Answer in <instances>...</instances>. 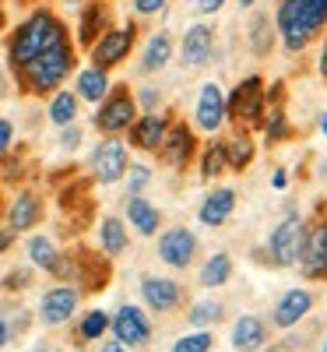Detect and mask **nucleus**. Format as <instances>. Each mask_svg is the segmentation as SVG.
Returning <instances> with one entry per match:
<instances>
[{
  "label": "nucleus",
  "mask_w": 327,
  "mask_h": 352,
  "mask_svg": "<svg viewBox=\"0 0 327 352\" xmlns=\"http://www.w3.org/2000/svg\"><path fill=\"white\" fill-rule=\"evenodd\" d=\"M67 36H71V28L64 25V18L56 14V11H49V8H43V4H36L32 11H28V14L11 28V36H8V43H4L8 71L18 74L28 60H36L43 50H49L53 43H60V39H67Z\"/></svg>",
  "instance_id": "1"
},
{
  "label": "nucleus",
  "mask_w": 327,
  "mask_h": 352,
  "mask_svg": "<svg viewBox=\"0 0 327 352\" xmlns=\"http://www.w3.org/2000/svg\"><path fill=\"white\" fill-rule=\"evenodd\" d=\"M74 71H78V46L67 36L60 43H53L49 50H43L36 60H28L18 74H11V81L18 85L21 96L46 99V96L56 92V88H64V81H71Z\"/></svg>",
  "instance_id": "2"
},
{
  "label": "nucleus",
  "mask_w": 327,
  "mask_h": 352,
  "mask_svg": "<svg viewBox=\"0 0 327 352\" xmlns=\"http://www.w3.org/2000/svg\"><path fill=\"white\" fill-rule=\"evenodd\" d=\"M327 28V0H278L275 32L285 53H306Z\"/></svg>",
  "instance_id": "3"
},
{
  "label": "nucleus",
  "mask_w": 327,
  "mask_h": 352,
  "mask_svg": "<svg viewBox=\"0 0 327 352\" xmlns=\"http://www.w3.org/2000/svg\"><path fill=\"white\" fill-rule=\"evenodd\" d=\"M267 109V78L264 74H247L236 81L232 92H225V113L236 127L257 131L260 116Z\"/></svg>",
  "instance_id": "4"
},
{
  "label": "nucleus",
  "mask_w": 327,
  "mask_h": 352,
  "mask_svg": "<svg viewBox=\"0 0 327 352\" xmlns=\"http://www.w3.org/2000/svg\"><path fill=\"white\" fill-rule=\"evenodd\" d=\"M303 232H306V219L300 215V208H289L285 219L267 232V243H264V261L271 268H295L303 250Z\"/></svg>",
  "instance_id": "5"
},
{
  "label": "nucleus",
  "mask_w": 327,
  "mask_h": 352,
  "mask_svg": "<svg viewBox=\"0 0 327 352\" xmlns=\"http://www.w3.org/2000/svg\"><path fill=\"white\" fill-rule=\"evenodd\" d=\"M137 36H141V25L137 21H124V25H109L106 32L88 46V60L102 71H113L131 60V53L137 50Z\"/></svg>",
  "instance_id": "6"
},
{
  "label": "nucleus",
  "mask_w": 327,
  "mask_h": 352,
  "mask_svg": "<svg viewBox=\"0 0 327 352\" xmlns=\"http://www.w3.org/2000/svg\"><path fill=\"white\" fill-rule=\"evenodd\" d=\"M137 120V102H134V88L131 85H113L106 99L95 106L92 113V127L106 138V134H127V127Z\"/></svg>",
  "instance_id": "7"
},
{
  "label": "nucleus",
  "mask_w": 327,
  "mask_h": 352,
  "mask_svg": "<svg viewBox=\"0 0 327 352\" xmlns=\"http://www.w3.org/2000/svg\"><path fill=\"white\" fill-rule=\"evenodd\" d=\"M295 268H300V275L306 282H327V208L324 204L317 208V219L306 222L303 250H300Z\"/></svg>",
  "instance_id": "8"
},
{
  "label": "nucleus",
  "mask_w": 327,
  "mask_h": 352,
  "mask_svg": "<svg viewBox=\"0 0 327 352\" xmlns=\"http://www.w3.org/2000/svg\"><path fill=\"white\" fill-rule=\"evenodd\" d=\"M127 166H131V148H127V141L116 138V134H106L92 148V155H88V173H92V180L102 184V187L120 184Z\"/></svg>",
  "instance_id": "9"
},
{
  "label": "nucleus",
  "mask_w": 327,
  "mask_h": 352,
  "mask_svg": "<svg viewBox=\"0 0 327 352\" xmlns=\"http://www.w3.org/2000/svg\"><path fill=\"white\" fill-rule=\"evenodd\" d=\"M109 335L134 352V349H148V345H152L155 328H152V317H148L144 307L120 303V307H116V314H109Z\"/></svg>",
  "instance_id": "10"
},
{
  "label": "nucleus",
  "mask_w": 327,
  "mask_h": 352,
  "mask_svg": "<svg viewBox=\"0 0 327 352\" xmlns=\"http://www.w3.org/2000/svg\"><path fill=\"white\" fill-rule=\"evenodd\" d=\"M197 152H201V138H197V131H194V124H187V120H176L169 124V131H166V138H162V144H159V159H162V166H169L172 173H183L187 166H194V159H197Z\"/></svg>",
  "instance_id": "11"
},
{
  "label": "nucleus",
  "mask_w": 327,
  "mask_h": 352,
  "mask_svg": "<svg viewBox=\"0 0 327 352\" xmlns=\"http://www.w3.org/2000/svg\"><path fill=\"white\" fill-rule=\"evenodd\" d=\"M172 120H176V109H166V106L155 113H137V120L127 127V138H124L127 148H134L141 155H155Z\"/></svg>",
  "instance_id": "12"
},
{
  "label": "nucleus",
  "mask_w": 327,
  "mask_h": 352,
  "mask_svg": "<svg viewBox=\"0 0 327 352\" xmlns=\"http://www.w3.org/2000/svg\"><path fill=\"white\" fill-rule=\"evenodd\" d=\"M197 250H201L197 232L187 229V226H169L166 232H159V247H155V254H159V261L166 264V268H172V272H187V268H194Z\"/></svg>",
  "instance_id": "13"
},
{
  "label": "nucleus",
  "mask_w": 327,
  "mask_h": 352,
  "mask_svg": "<svg viewBox=\"0 0 327 352\" xmlns=\"http://www.w3.org/2000/svg\"><path fill=\"white\" fill-rule=\"evenodd\" d=\"M137 292H141V303L159 317H169L180 307H187V289L176 278H166V275H141Z\"/></svg>",
  "instance_id": "14"
},
{
  "label": "nucleus",
  "mask_w": 327,
  "mask_h": 352,
  "mask_svg": "<svg viewBox=\"0 0 327 352\" xmlns=\"http://www.w3.org/2000/svg\"><path fill=\"white\" fill-rule=\"evenodd\" d=\"M225 124H229L225 88H222L218 81H204V85L197 88V99H194V131L215 138Z\"/></svg>",
  "instance_id": "15"
},
{
  "label": "nucleus",
  "mask_w": 327,
  "mask_h": 352,
  "mask_svg": "<svg viewBox=\"0 0 327 352\" xmlns=\"http://www.w3.org/2000/svg\"><path fill=\"white\" fill-rule=\"evenodd\" d=\"M215 50H218V36H215V25H187V32L180 39V50H176V56H180L183 71H204L207 64L215 60Z\"/></svg>",
  "instance_id": "16"
},
{
  "label": "nucleus",
  "mask_w": 327,
  "mask_h": 352,
  "mask_svg": "<svg viewBox=\"0 0 327 352\" xmlns=\"http://www.w3.org/2000/svg\"><path fill=\"white\" fill-rule=\"evenodd\" d=\"M78 307H81V289L71 285V282H60V285H49L39 296L36 317H39V324H46V328H60L78 314Z\"/></svg>",
  "instance_id": "17"
},
{
  "label": "nucleus",
  "mask_w": 327,
  "mask_h": 352,
  "mask_svg": "<svg viewBox=\"0 0 327 352\" xmlns=\"http://www.w3.org/2000/svg\"><path fill=\"white\" fill-rule=\"evenodd\" d=\"M317 296L310 289H289L278 296V303L271 307V317H267V328H278V331H289L295 324H303V320L310 317Z\"/></svg>",
  "instance_id": "18"
},
{
  "label": "nucleus",
  "mask_w": 327,
  "mask_h": 352,
  "mask_svg": "<svg viewBox=\"0 0 327 352\" xmlns=\"http://www.w3.org/2000/svg\"><path fill=\"white\" fill-rule=\"evenodd\" d=\"M109 25H113L109 0H84V4L78 8V25H74V43H78V50L88 53V46H92Z\"/></svg>",
  "instance_id": "19"
},
{
  "label": "nucleus",
  "mask_w": 327,
  "mask_h": 352,
  "mask_svg": "<svg viewBox=\"0 0 327 352\" xmlns=\"http://www.w3.org/2000/svg\"><path fill=\"white\" fill-rule=\"evenodd\" d=\"M43 212H46L43 194L32 190V187H21V190L14 194V201L8 204V229H14V232H32V229L43 222Z\"/></svg>",
  "instance_id": "20"
},
{
  "label": "nucleus",
  "mask_w": 327,
  "mask_h": 352,
  "mask_svg": "<svg viewBox=\"0 0 327 352\" xmlns=\"http://www.w3.org/2000/svg\"><path fill=\"white\" fill-rule=\"evenodd\" d=\"M232 349L236 352H260L267 342H271V328H267V320L257 317V314H243L232 320V335H229Z\"/></svg>",
  "instance_id": "21"
},
{
  "label": "nucleus",
  "mask_w": 327,
  "mask_h": 352,
  "mask_svg": "<svg viewBox=\"0 0 327 352\" xmlns=\"http://www.w3.org/2000/svg\"><path fill=\"white\" fill-rule=\"evenodd\" d=\"M172 56H176L172 36L166 32V28H162V32H152L144 39L141 53H137V71L141 74H159V71H166L172 64Z\"/></svg>",
  "instance_id": "22"
},
{
  "label": "nucleus",
  "mask_w": 327,
  "mask_h": 352,
  "mask_svg": "<svg viewBox=\"0 0 327 352\" xmlns=\"http://www.w3.org/2000/svg\"><path fill=\"white\" fill-rule=\"evenodd\" d=\"M236 212V190L232 187H215V190H207L204 201L197 204V222L207 226V229H218L232 219Z\"/></svg>",
  "instance_id": "23"
},
{
  "label": "nucleus",
  "mask_w": 327,
  "mask_h": 352,
  "mask_svg": "<svg viewBox=\"0 0 327 352\" xmlns=\"http://www.w3.org/2000/svg\"><path fill=\"white\" fill-rule=\"evenodd\" d=\"M124 222H131V229L137 232V236H155L159 226H162V212H159V204H152L144 194H127Z\"/></svg>",
  "instance_id": "24"
},
{
  "label": "nucleus",
  "mask_w": 327,
  "mask_h": 352,
  "mask_svg": "<svg viewBox=\"0 0 327 352\" xmlns=\"http://www.w3.org/2000/svg\"><path fill=\"white\" fill-rule=\"evenodd\" d=\"M71 78H74V96H78L81 102H88V106H99V102L106 99V92L113 88L109 71H102V67H95V64L78 67Z\"/></svg>",
  "instance_id": "25"
},
{
  "label": "nucleus",
  "mask_w": 327,
  "mask_h": 352,
  "mask_svg": "<svg viewBox=\"0 0 327 352\" xmlns=\"http://www.w3.org/2000/svg\"><path fill=\"white\" fill-rule=\"evenodd\" d=\"M222 144H225L229 173H243V169H250V166H253V159H257V138H253V131L236 127Z\"/></svg>",
  "instance_id": "26"
},
{
  "label": "nucleus",
  "mask_w": 327,
  "mask_h": 352,
  "mask_svg": "<svg viewBox=\"0 0 327 352\" xmlns=\"http://www.w3.org/2000/svg\"><path fill=\"white\" fill-rule=\"evenodd\" d=\"M95 240H99V250H102L106 257L127 254V247H131L127 222H124L120 215H102V219H99V229H95Z\"/></svg>",
  "instance_id": "27"
},
{
  "label": "nucleus",
  "mask_w": 327,
  "mask_h": 352,
  "mask_svg": "<svg viewBox=\"0 0 327 352\" xmlns=\"http://www.w3.org/2000/svg\"><path fill=\"white\" fill-rule=\"evenodd\" d=\"M257 131L264 134L267 144H285V141H292L295 131H292V120H289L285 102H267V109H264V116H260V127H257Z\"/></svg>",
  "instance_id": "28"
},
{
  "label": "nucleus",
  "mask_w": 327,
  "mask_h": 352,
  "mask_svg": "<svg viewBox=\"0 0 327 352\" xmlns=\"http://www.w3.org/2000/svg\"><path fill=\"white\" fill-rule=\"evenodd\" d=\"M78 113H81V99L74 96V88H56L53 96H46V120L53 127L78 124Z\"/></svg>",
  "instance_id": "29"
},
{
  "label": "nucleus",
  "mask_w": 327,
  "mask_h": 352,
  "mask_svg": "<svg viewBox=\"0 0 327 352\" xmlns=\"http://www.w3.org/2000/svg\"><path fill=\"white\" fill-rule=\"evenodd\" d=\"M197 176L204 184H215L218 176H225L229 173V159H225V144L218 141V138H212L207 144H201V152H197Z\"/></svg>",
  "instance_id": "30"
},
{
  "label": "nucleus",
  "mask_w": 327,
  "mask_h": 352,
  "mask_svg": "<svg viewBox=\"0 0 327 352\" xmlns=\"http://www.w3.org/2000/svg\"><path fill=\"white\" fill-rule=\"evenodd\" d=\"M247 43H250L253 56H271V50H275V43H278L275 18L264 14V11H257V14L250 18V25H247Z\"/></svg>",
  "instance_id": "31"
},
{
  "label": "nucleus",
  "mask_w": 327,
  "mask_h": 352,
  "mask_svg": "<svg viewBox=\"0 0 327 352\" xmlns=\"http://www.w3.org/2000/svg\"><path fill=\"white\" fill-rule=\"evenodd\" d=\"M232 272H236L232 254H229V250H215V254L197 268V285H201V289H218V285H225V282L232 278Z\"/></svg>",
  "instance_id": "32"
},
{
  "label": "nucleus",
  "mask_w": 327,
  "mask_h": 352,
  "mask_svg": "<svg viewBox=\"0 0 327 352\" xmlns=\"http://www.w3.org/2000/svg\"><path fill=\"white\" fill-rule=\"evenodd\" d=\"M25 254H28V261H32V268L49 272V275L56 268V261H60V250H56L53 236H46V232H32V236L25 240Z\"/></svg>",
  "instance_id": "33"
},
{
  "label": "nucleus",
  "mask_w": 327,
  "mask_h": 352,
  "mask_svg": "<svg viewBox=\"0 0 327 352\" xmlns=\"http://www.w3.org/2000/svg\"><path fill=\"white\" fill-rule=\"evenodd\" d=\"M225 320V303L222 300H197L187 310V324L190 328H218Z\"/></svg>",
  "instance_id": "34"
},
{
  "label": "nucleus",
  "mask_w": 327,
  "mask_h": 352,
  "mask_svg": "<svg viewBox=\"0 0 327 352\" xmlns=\"http://www.w3.org/2000/svg\"><path fill=\"white\" fill-rule=\"evenodd\" d=\"M74 335H78V342H81V345L99 342L102 335H109V314H106V310H99V307H95V310H84V314H81V320H78V331H74Z\"/></svg>",
  "instance_id": "35"
},
{
  "label": "nucleus",
  "mask_w": 327,
  "mask_h": 352,
  "mask_svg": "<svg viewBox=\"0 0 327 352\" xmlns=\"http://www.w3.org/2000/svg\"><path fill=\"white\" fill-rule=\"evenodd\" d=\"M212 349H215L212 328H194V331L180 335V338L169 345V352H212Z\"/></svg>",
  "instance_id": "36"
},
{
  "label": "nucleus",
  "mask_w": 327,
  "mask_h": 352,
  "mask_svg": "<svg viewBox=\"0 0 327 352\" xmlns=\"http://www.w3.org/2000/svg\"><path fill=\"white\" fill-rule=\"evenodd\" d=\"M124 180H127V194H144V187L155 180V169L148 166V162H134V159H131Z\"/></svg>",
  "instance_id": "37"
},
{
  "label": "nucleus",
  "mask_w": 327,
  "mask_h": 352,
  "mask_svg": "<svg viewBox=\"0 0 327 352\" xmlns=\"http://www.w3.org/2000/svg\"><path fill=\"white\" fill-rule=\"evenodd\" d=\"M134 102H137V113H155V109H162L166 96L159 85H141V88H134Z\"/></svg>",
  "instance_id": "38"
},
{
  "label": "nucleus",
  "mask_w": 327,
  "mask_h": 352,
  "mask_svg": "<svg viewBox=\"0 0 327 352\" xmlns=\"http://www.w3.org/2000/svg\"><path fill=\"white\" fill-rule=\"evenodd\" d=\"M81 138H84V131H81L78 124H67V127H60V138H56V144H60V152H78V148H81Z\"/></svg>",
  "instance_id": "39"
},
{
  "label": "nucleus",
  "mask_w": 327,
  "mask_h": 352,
  "mask_svg": "<svg viewBox=\"0 0 327 352\" xmlns=\"http://www.w3.org/2000/svg\"><path fill=\"white\" fill-rule=\"evenodd\" d=\"M131 8L137 18H159V14H166L169 0H131Z\"/></svg>",
  "instance_id": "40"
},
{
  "label": "nucleus",
  "mask_w": 327,
  "mask_h": 352,
  "mask_svg": "<svg viewBox=\"0 0 327 352\" xmlns=\"http://www.w3.org/2000/svg\"><path fill=\"white\" fill-rule=\"evenodd\" d=\"M0 285H4V292L28 289V285H32V272H28V268H14L11 275H4V282H0Z\"/></svg>",
  "instance_id": "41"
},
{
  "label": "nucleus",
  "mask_w": 327,
  "mask_h": 352,
  "mask_svg": "<svg viewBox=\"0 0 327 352\" xmlns=\"http://www.w3.org/2000/svg\"><path fill=\"white\" fill-rule=\"evenodd\" d=\"M14 148V124L8 116H0V155H8Z\"/></svg>",
  "instance_id": "42"
},
{
  "label": "nucleus",
  "mask_w": 327,
  "mask_h": 352,
  "mask_svg": "<svg viewBox=\"0 0 327 352\" xmlns=\"http://www.w3.org/2000/svg\"><path fill=\"white\" fill-rule=\"evenodd\" d=\"M28 328V314L25 310H14V314H8V335L11 338H21V331Z\"/></svg>",
  "instance_id": "43"
},
{
  "label": "nucleus",
  "mask_w": 327,
  "mask_h": 352,
  "mask_svg": "<svg viewBox=\"0 0 327 352\" xmlns=\"http://www.w3.org/2000/svg\"><path fill=\"white\" fill-rule=\"evenodd\" d=\"M229 0H194V11L197 14H218Z\"/></svg>",
  "instance_id": "44"
},
{
  "label": "nucleus",
  "mask_w": 327,
  "mask_h": 352,
  "mask_svg": "<svg viewBox=\"0 0 327 352\" xmlns=\"http://www.w3.org/2000/svg\"><path fill=\"white\" fill-rule=\"evenodd\" d=\"M14 240H18V232H14V229H8V226L0 229V257H4V254L14 247Z\"/></svg>",
  "instance_id": "45"
},
{
  "label": "nucleus",
  "mask_w": 327,
  "mask_h": 352,
  "mask_svg": "<svg viewBox=\"0 0 327 352\" xmlns=\"http://www.w3.org/2000/svg\"><path fill=\"white\" fill-rule=\"evenodd\" d=\"M317 71H320V78L327 81V32L320 36V56H317Z\"/></svg>",
  "instance_id": "46"
},
{
  "label": "nucleus",
  "mask_w": 327,
  "mask_h": 352,
  "mask_svg": "<svg viewBox=\"0 0 327 352\" xmlns=\"http://www.w3.org/2000/svg\"><path fill=\"white\" fill-rule=\"evenodd\" d=\"M271 187H275V190H285V187H289V173H285L282 166H275V173H271Z\"/></svg>",
  "instance_id": "47"
},
{
  "label": "nucleus",
  "mask_w": 327,
  "mask_h": 352,
  "mask_svg": "<svg viewBox=\"0 0 327 352\" xmlns=\"http://www.w3.org/2000/svg\"><path fill=\"white\" fill-rule=\"evenodd\" d=\"M11 92V71L4 67V64H0V99H4Z\"/></svg>",
  "instance_id": "48"
},
{
  "label": "nucleus",
  "mask_w": 327,
  "mask_h": 352,
  "mask_svg": "<svg viewBox=\"0 0 327 352\" xmlns=\"http://www.w3.org/2000/svg\"><path fill=\"white\" fill-rule=\"evenodd\" d=\"M8 342H11V335H8V317H4V310H0V352H4Z\"/></svg>",
  "instance_id": "49"
},
{
  "label": "nucleus",
  "mask_w": 327,
  "mask_h": 352,
  "mask_svg": "<svg viewBox=\"0 0 327 352\" xmlns=\"http://www.w3.org/2000/svg\"><path fill=\"white\" fill-rule=\"evenodd\" d=\"M99 352H131V349H127V345H120L116 338H109V342H102V345H99Z\"/></svg>",
  "instance_id": "50"
},
{
  "label": "nucleus",
  "mask_w": 327,
  "mask_h": 352,
  "mask_svg": "<svg viewBox=\"0 0 327 352\" xmlns=\"http://www.w3.org/2000/svg\"><path fill=\"white\" fill-rule=\"evenodd\" d=\"M236 4H240L243 11H253V8H257V0H236Z\"/></svg>",
  "instance_id": "51"
},
{
  "label": "nucleus",
  "mask_w": 327,
  "mask_h": 352,
  "mask_svg": "<svg viewBox=\"0 0 327 352\" xmlns=\"http://www.w3.org/2000/svg\"><path fill=\"white\" fill-rule=\"evenodd\" d=\"M317 127H320V134L327 138V113H320V120H317Z\"/></svg>",
  "instance_id": "52"
},
{
  "label": "nucleus",
  "mask_w": 327,
  "mask_h": 352,
  "mask_svg": "<svg viewBox=\"0 0 327 352\" xmlns=\"http://www.w3.org/2000/svg\"><path fill=\"white\" fill-rule=\"evenodd\" d=\"M8 28V11H4V4H0V32Z\"/></svg>",
  "instance_id": "53"
},
{
  "label": "nucleus",
  "mask_w": 327,
  "mask_h": 352,
  "mask_svg": "<svg viewBox=\"0 0 327 352\" xmlns=\"http://www.w3.org/2000/svg\"><path fill=\"white\" fill-rule=\"evenodd\" d=\"M260 352H285V345H264Z\"/></svg>",
  "instance_id": "54"
},
{
  "label": "nucleus",
  "mask_w": 327,
  "mask_h": 352,
  "mask_svg": "<svg viewBox=\"0 0 327 352\" xmlns=\"http://www.w3.org/2000/svg\"><path fill=\"white\" fill-rule=\"evenodd\" d=\"M14 4H21V8H36L39 0H14Z\"/></svg>",
  "instance_id": "55"
},
{
  "label": "nucleus",
  "mask_w": 327,
  "mask_h": 352,
  "mask_svg": "<svg viewBox=\"0 0 327 352\" xmlns=\"http://www.w3.org/2000/svg\"><path fill=\"white\" fill-rule=\"evenodd\" d=\"M84 0H64V8H81Z\"/></svg>",
  "instance_id": "56"
},
{
  "label": "nucleus",
  "mask_w": 327,
  "mask_h": 352,
  "mask_svg": "<svg viewBox=\"0 0 327 352\" xmlns=\"http://www.w3.org/2000/svg\"><path fill=\"white\" fill-rule=\"evenodd\" d=\"M320 352H327V335H324V342H320Z\"/></svg>",
  "instance_id": "57"
},
{
  "label": "nucleus",
  "mask_w": 327,
  "mask_h": 352,
  "mask_svg": "<svg viewBox=\"0 0 327 352\" xmlns=\"http://www.w3.org/2000/svg\"><path fill=\"white\" fill-rule=\"evenodd\" d=\"M32 352H53V349H32Z\"/></svg>",
  "instance_id": "58"
},
{
  "label": "nucleus",
  "mask_w": 327,
  "mask_h": 352,
  "mask_svg": "<svg viewBox=\"0 0 327 352\" xmlns=\"http://www.w3.org/2000/svg\"><path fill=\"white\" fill-rule=\"evenodd\" d=\"M324 176H327V162H324Z\"/></svg>",
  "instance_id": "59"
}]
</instances>
